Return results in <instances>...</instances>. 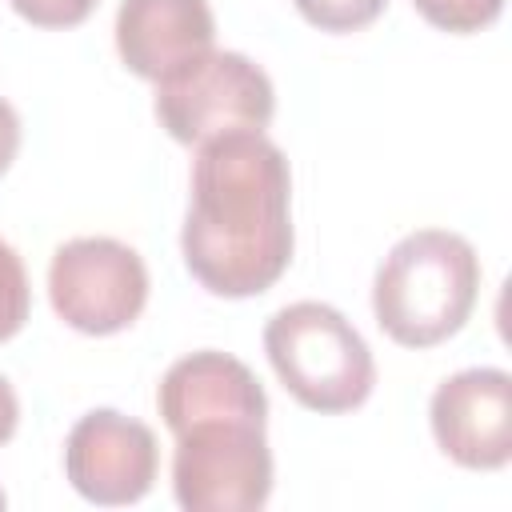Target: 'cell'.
Wrapping results in <instances>:
<instances>
[{
	"label": "cell",
	"instance_id": "6da1fadb",
	"mask_svg": "<svg viewBox=\"0 0 512 512\" xmlns=\"http://www.w3.org/2000/svg\"><path fill=\"white\" fill-rule=\"evenodd\" d=\"M292 168L264 132L196 144L180 228L184 268L224 300L268 292L292 264Z\"/></svg>",
	"mask_w": 512,
	"mask_h": 512
},
{
	"label": "cell",
	"instance_id": "7a4b0ae2",
	"mask_svg": "<svg viewBox=\"0 0 512 512\" xmlns=\"http://www.w3.org/2000/svg\"><path fill=\"white\" fill-rule=\"evenodd\" d=\"M480 292L476 248L448 228L400 236L376 268L372 316L404 348L444 344L464 328Z\"/></svg>",
	"mask_w": 512,
	"mask_h": 512
},
{
	"label": "cell",
	"instance_id": "3957f363",
	"mask_svg": "<svg viewBox=\"0 0 512 512\" xmlns=\"http://www.w3.org/2000/svg\"><path fill=\"white\" fill-rule=\"evenodd\" d=\"M264 352L288 396L320 416L360 408L376 388V360L352 320L324 300H296L268 316Z\"/></svg>",
	"mask_w": 512,
	"mask_h": 512
},
{
	"label": "cell",
	"instance_id": "277c9868",
	"mask_svg": "<svg viewBox=\"0 0 512 512\" xmlns=\"http://www.w3.org/2000/svg\"><path fill=\"white\" fill-rule=\"evenodd\" d=\"M152 112L176 144L196 148L224 132H264L276 112V88L244 52L208 48L156 80Z\"/></svg>",
	"mask_w": 512,
	"mask_h": 512
},
{
	"label": "cell",
	"instance_id": "5b68a950",
	"mask_svg": "<svg viewBox=\"0 0 512 512\" xmlns=\"http://www.w3.org/2000/svg\"><path fill=\"white\" fill-rule=\"evenodd\" d=\"M172 496L188 512H256L272 496L264 424L196 420L176 432Z\"/></svg>",
	"mask_w": 512,
	"mask_h": 512
},
{
	"label": "cell",
	"instance_id": "8992f818",
	"mask_svg": "<svg viewBox=\"0 0 512 512\" xmlns=\"http://www.w3.org/2000/svg\"><path fill=\"white\" fill-rule=\"evenodd\" d=\"M48 300L84 336L124 332L148 304L144 256L116 236L64 240L48 264Z\"/></svg>",
	"mask_w": 512,
	"mask_h": 512
},
{
	"label": "cell",
	"instance_id": "52a82bcc",
	"mask_svg": "<svg viewBox=\"0 0 512 512\" xmlns=\"http://www.w3.org/2000/svg\"><path fill=\"white\" fill-rule=\"evenodd\" d=\"M160 468L156 432L144 420H132L116 408L84 412L64 440V476L68 484L104 508L136 504L152 492Z\"/></svg>",
	"mask_w": 512,
	"mask_h": 512
},
{
	"label": "cell",
	"instance_id": "ba28073f",
	"mask_svg": "<svg viewBox=\"0 0 512 512\" xmlns=\"http://www.w3.org/2000/svg\"><path fill=\"white\" fill-rule=\"evenodd\" d=\"M436 448L472 472L512 460V376L504 368H464L436 384L428 400Z\"/></svg>",
	"mask_w": 512,
	"mask_h": 512
},
{
	"label": "cell",
	"instance_id": "9c48e42d",
	"mask_svg": "<svg viewBox=\"0 0 512 512\" xmlns=\"http://www.w3.org/2000/svg\"><path fill=\"white\" fill-rule=\"evenodd\" d=\"M156 408L172 436L196 420L268 424V396L256 372L244 360L216 348L180 356L156 388Z\"/></svg>",
	"mask_w": 512,
	"mask_h": 512
},
{
	"label": "cell",
	"instance_id": "30bf717a",
	"mask_svg": "<svg viewBox=\"0 0 512 512\" xmlns=\"http://www.w3.org/2000/svg\"><path fill=\"white\" fill-rule=\"evenodd\" d=\"M208 48H216L208 0H120L116 8V52L140 80L156 84Z\"/></svg>",
	"mask_w": 512,
	"mask_h": 512
},
{
	"label": "cell",
	"instance_id": "8fae6325",
	"mask_svg": "<svg viewBox=\"0 0 512 512\" xmlns=\"http://www.w3.org/2000/svg\"><path fill=\"white\" fill-rule=\"evenodd\" d=\"M28 312H32V288L24 260L8 240H0V344L24 328Z\"/></svg>",
	"mask_w": 512,
	"mask_h": 512
},
{
	"label": "cell",
	"instance_id": "7c38bea8",
	"mask_svg": "<svg viewBox=\"0 0 512 512\" xmlns=\"http://www.w3.org/2000/svg\"><path fill=\"white\" fill-rule=\"evenodd\" d=\"M412 4L432 28L456 32V36L480 32L504 12V0H412Z\"/></svg>",
	"mask_w": 512,
	"mask_h": 512
},
{
	"label": "cell",
	"instance_id": "4fadbf2b",
	"mask_svg": "<svg viewBox=\"0 0 512 512\" xmlns=\"http://www.w3.org/2000/svg\"><path fill=\"white\" fill-rule=\"evenodd\" d=\"M292 4L320 32H356V28H368L388 8V0H292Z\"/></svg>",
	"mask_w": 512,
	"mask_h": 512
},
{
	"label": "cell",
	"instance_id": "5bb4252c",
	"mask_svg": "<svg viewBox=\"0 0 512 512\" xmlns=\"http://www.w3.org/2000/svg\"><path fill=\"white\" fill-rule=\"evenodd\" d=\"M16 16H24L36 28H76L92 16L100 0H8Z\"/></svg>",
	"mask_w": 512,
	"mask_h": 512
},
{
	"label": "cell",
	"instance_id": "9a60e30c",
	"mask_svg": "<svg viewBox=\"0 0 512 512\" xmlns=\"http://www.w3.org/2000/svg\"><path fill=\"white\" fill-rule=\"evenodd\" d=\"M16 152H20V116H16V108L0 96V176L12 168Z\"/></svg>",
	"mask_w": 512,
	"mask_h": 512
},
{
	"label": "cell",
	"instance_id": "2e32d148",
	"mask_svg": "<svg viewBox=\"0 0 512 512\" xmlns=\"http://www.w3.org/2000/svg\"><path fill=\"white\" fill-rule=\"evenodd\" d=\"M16 424H20V400H16V388L8 384V376H0V444H8L16 436Z\"/></svg>",
	"mask_w": 512,
	"mask_h": 512
},
{
	"label": "cell",
	"instance_id": "e0dca14e",
	"mask_svg": "<svg viewBox=\"0 0 512 512\" xmlns=\"http://www.w3.org/2000/svg\"><path fill=\"white\" fill-rule=\"evenodd\" d=\"M0 508H4V492H0Z\"/></svg>",
	"mask_w": 512,
	"mask_h": 512
}]
</instances>
